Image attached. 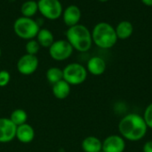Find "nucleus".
<instances>
[{"instance_id":"obj_1","label":"nucleus","mask_w":152,"mask_h":152,"mask_svg":"<svg viewBox=\"0 0 152 152\" xmlns=\"http://www.w3.org/2000/svg\"><path fill=\"white\" fill-rule=\"evenodd\" d=\"M148 129L142 116L136 113L127 114L118 123L119 135L129 142L142 140L146 136Z\"/></svg>"},{"instance_id":"obj_2","label":"nucleus","mask_w":152,"mask_h":152,"mask_svg":"<svg viewBox=\"0 0 152 152\" xmlns=\"http://www.w3.org/2000/svg\"><path fill=\"white\" fill-rule=\"evenodd\" d=\"M66 38L73 49L78 52L88 51L93 45L92 33L83 24H77L69 27L66 31Z\"/></svg>"},{"instance_id":"obj_3","label":"nucleus","mask_w":152,"mask_h":152,"mask_svg":"<svg viewBox=\"0 0 152 152\" xmlns=\"http://www.w3.org/2000/svg\"><path fill=\"white\" fill-rule=\"evenodd\" d=\"M93 43L102 49H110L118 42L115 28L105 22L97 23L92 30Z\"/></svg>"},{"instance_id":"obj_4","label":"nucleus","mask_w":152,"mask_h":152,"mask_svg":"<svg viewBox=\"0 0 152 152\" xmlns=\"http://www.w3.org/2000/svg\"><path fill=\"white\" fill-rule=\"evenodd\" d=\"M40 27L38 23L32 18L20 16L17 18L13 23V30L15 34L23 39L30 40L37 37Z\"/></svg>"},{"instance_id":"obj_5","label":"nucleus","mask_w":152,"mask_h":152,"mask_svg":"<svg viewBox=\"0 0 152 152\" xmlns=\"http://www.w3.org/2000/svg\"><path fill=\"white\" fill-rule=\"evenodd\" d=\"M63 72V80L71 85H80L86 82L87 78L86 68L79 63H71L67 65Z\"/></svg>"},{"instance_id":"obj_6","label":"nucleus","mask_w":152,"mask_h":152,"mask_svg":"<svg viewBox=\"0 0 152 152\" xmlns=\"http://www.w3.org/2000/svg\"><path fill=\"white\" fill-rule=\"evenodd\" d=\"M38 12L46 19L54 21L62 14L63 8L60 0H38Z\"/></svg>"},{"instance_id":"obj_7","label":"nucleus","mask_w":152,"mask_h":152,"mask_svg":"<svg viewBox=\"0 0 152 152\" xmlns=\"http://www.w3.org/2000/svg\"><path fill=\"white\" fill-rule=\"evenodd\" d=\"M73 50L67 39H58L49 47V55L55 61H65L71 56Z\"/></svg>"},{"instance_id":"obj_8","label":"nucleus","mask_w":152,"mask_h":152,"mask_svg":"<svg viewBox=\"0 0 152 152\" xmlns=\"http://www.w3.org/2000/svg\"><path fill=\"white\" fill-rule=\"evenodd\" d=\"M39 61L37 56L25 54L17 62V70L22 75H31L38 68Z\"/></svg>"},{"instance_id":"obj_9","label":"nucleus","mask_w":152,"mask_h":152,"mask_svg":"<svg viewBox=\"0 0 152 152\" xmlns=\"http://www.w3.org/2000/svg\"><path fill=\"white\" fill-rule=\"evenodd\" d=\"M126 147V140L119 134L109 135L102 142V151L104 152H124Z\"/></svg>"},{"instance_id":"obj_10","label":"nucleus","mask_w":152,"mask_h":152,"mask_svg":"<svg viewBox=\"0 0 152 152\" xmlns=\"http://www.w3.org/2000/svg\"><path fill=\"white\" fill-rule=\"evenodd\" d=\"M17 126L10 118L0 117V143L12 142L16 136Z\"/></svg>"},{"instance_id":"obj_11","label":"nucleus","mask_w":152,"mask_h":152,"mask_svg":"<svg viewBox=\"0 0 152 152\" xmlns=\"http://www.w3.org/2000/svg\"><path fill=\"white\" fill-rule=\"evenodd\" d=\"M63 22L69 28L79 23L81 19V10L76 4H70L65 8L62 12Z\"/></svg>"},{"instance_id":"obj_12","label":"nucleus","mask_w":152,"mask_h":152,"mask_svg":"<svg viewBox=\"0 0 152 152\" xmlns=\"http://www.w3.org/2000/svg\"><path fill=\"white\" fill-rule=\"evenodd\" d=\"M106 67L107 65L103 58L100 56H93L87 61L86 68L88 73L94 76H100L105 73Z\"/></svg>"},{"instance_id":"obj_13","label":"nucleus","mask_w":152,"mask_h":152,"mask_svg":"<svg viewBox=\"0 0 152 152\" xmlns=\"http://www.w3.org/2000/svg\"><path fill=\"white\" fill-rule=\"evenodd\" d=\"M15 138H17V140L21 143H30L35 138V131L30 125L26 123L17 126Z\"/></svg>"},{"instance_id":"obj_14","label":"nucleus","mask_w":152,"mask_h":152,"mask_svg":"<svg viewBox=\"0 0 152 152\" xmlns=\"http://www.w3.org/2000/svg\"><path fill=\"white\" fill-rule=\"evenodd\" d=\"M84 152H100L102 151V142L95 136L86 137L81 143Z\"/></svg>"},{"instance_id":"obj_15","label":"nucleus","mask_w":152,"mask_h":152,"mask_svg":"<svg viewBox=\"0 0 152 152\" xmlns=\"http://www.w3.org/2000/svg\"><path fill=\"white\" fill-rule=\"evenodd\" d=\"M70 90H71L70 85L64 80L58 82L57 83L53 84L52 87L53 94L58 99H64L68 98L69 95L70 94Z\"/></svg>"},{"instance_id":"obj_16","label":"nucleus","mask_w":152,"mask_h":152,"mask_svg":"<svg viewBox=\"0 0 152 152\" xmlns=\"http://www.w3.org/2000/svg\"><path fill=\"white\" fill-rule=\"evenodd\" d=\"M116 34L118 39H129L134 32V26L129 21L120 22L115 28Z\"/></svg>"},{"instance_id":"obj_17","label":"nucleus","mask_w":152,"mask_h":152,"mask_svg":"<svg viewBox=\"0 0 152 152\" xmlns=\"http://www.w3.org/2000/svg\"><path fill=\"white\" fill-rule=\"evenodd\" d=\"M37 41L40 45V47H50L52 44L54 42V37L53 32L48 29H40L37 37Z\"/></svg>"},{"instance_id":"obj_18","label":"nucleus","mask_w":152,"mask_h":152,"mask_svg":"<svg viewBox=\"0 0 152 152\" xmlns=\"http://www.w3.org/2000/svg\"><path fill=\"white\" fill-rule=\"evenodd\" d=\"M37 11H38L37 2L34 0H28L24 2L20 6V13L24 17L31 18L37 13Z\"/></svg>"},{"instance_id":"obj_19","label":"nucleus","mask_w":152,"mask_h":152,"mask_svg":"<svg viewBox=\"0 0 152 152\" xmlns=\"http://www.w3.org/2000/svg\"><path fill=\"white\" fill-rule=\"evenodd\" d=\"M46 80L52 85L63 80V72L59 67H51L46 71Z\"/></svg>"},{"instance_id":"obj_20","label":"nucleus","mask_w":152,"mask_h":152,"mask_svg":"<svg viewBox=\"0 0 152 152\" xmlns=\"http://www.w3.org/2000/svg\"><path fill=\"white\" fill-rule=\"evenodd\" d=\"M10 120L16 126H20V125H24V124L27 123L28 115H27L25 110H23L21 108H17V109H15V110H13L12 112L11 116H10Z\"/></svg>"},{"instance_id":"obj_21","label":"nucleus","mask_w":152,"mask_h":152,"mask_svg":"<svg viewBox=\"0 0 152 152\" xmlns=\"http://www.w3.org/2000/svg\"><path fill=\"white\" fill-rule=\"evenodd\" d=\"M40 47H40V45L38 44V42L37 41V39H33L28 40L27 43H26V45H25L26 54L37 56V54L38 53Z\"/></svg>"},{"instance_id":"obj_22","label":"nucleus","mask_w":152,"mask_h":152,"mask_svg":"<svg viewBox=\"0 0 152 152\" xmlns=\"http://www.w3.org/2000/svg\"><path fill=\"white\" fill-rule=\"evenodd\" d=\"M142 117H143L148 128L152 129V103L149 104L146 107V108L143 112Z\"/></svg>"},{"instance_id":"obj_23","label":"nucleus","mask_w":152,"mask_h":152,"mask_svg":"<svg viewBox=\"0 0 152 152\" xmlns=\"http://www.w3.org/2000/svg\"><path fill=\"white\" fill-rule=\"evenodd\" d=\"M11 81V74L6 70L0 71V87H5Z\"/></svg>"},{"instance_id":"obj_24","label":"nucleus","mask_w":152,"mask_h":152,"mask_svg":"<svg viewBox=\"0 0 152 152\" xmlns=\"http://www.w3.org/2000/svg\"><path fill=\"white\" fill-rule=\"evenodd\" d=\"M142 152H152V141H148L144 143Z\"/></svg>"},{"instance_id":"obj_25","label":"nucleus","mask_w":152,"mask_h":152,"mask_svg":"<svg viewBox=\"0 0 152 152\" xmlns=\"http://www.w3.org/2000/svg\"><path fill=\"white\" fill-rule=\"evenodd\" d=\"M142 2L146 6H152V0H142Z\"/></svg>"},{"instance_id":"obj_26","label":"nucleus","mask_w":152,"mask_h":152,"mask_svg":"<svg viewBox=\"0 0 152 152\" xmlns=\"http://www.w3.org/2000/svg\"><path fill=\"white\" fill-rule=\"evenodd\" d=\"M98 1H100V2H107L109 0H98Z\"/></svg>"},{"instance_id":"obj_27","label":"nucleus","mask_w":152,"mask_h":152,"mask_svg":"<svg viewBox=\"0 0 152 152\" xmlns=\"http://www.w3.org/2000/svg\"><path fill=\"white\" fill-rule=\"evenodd\" d=\"M1 55H2V50H1V47H0V57H1Z\"/></svg>"},{"instance_id":"obj_28","label":"nucleus","mask_w":152,"mask_h":152,"mask_svg":"<svg viewBox=\"0 0 152 152\" xmlns=\"http://www.w3.org/2000/svg\"><path fill=\"white\" fill-rule=\"evenodd\" d=\"M100 152H104V151H100Z\"/></svg>"}]
</instances>
